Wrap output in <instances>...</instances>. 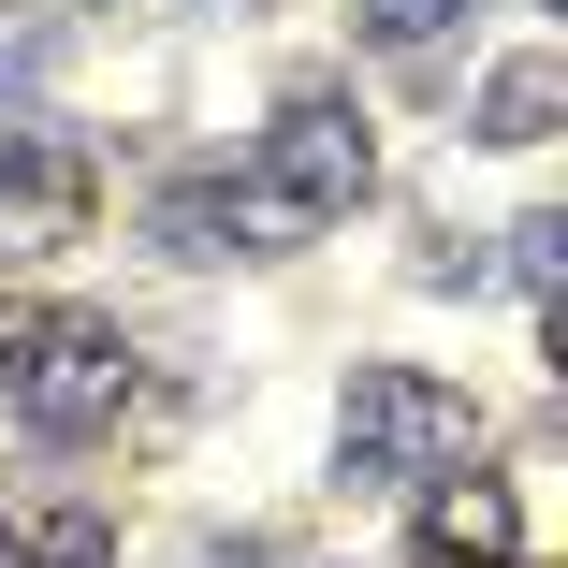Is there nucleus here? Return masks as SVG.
Returning <instances> with one entry per match:
<instances>
[{"instance_id":"423d86ee","label":"nucleus","mask_w":568,"mask_h":568,"mask_svg":"<svg viewBox=\"0 0 568 568\" xmlns=\"http://www.w3.org/2000/svg\"><path fill=\"white\" fill-rule=\"evenodd\" d=\"M554 132V59L525 44V59H496V88H481V146H539Z\"/></svg>"},{"instance_id":"9d476101","label":"nucleus","mask_w":568,"mask_h":568,"mask_svg":"<svg viewBox=\"0 0 568 568\" xmlns=\"http://www.w3.org/2000/svg\"><path fill=\"white\" fill-rule=\"evenodd\" d=\"M30 335H44V306H0V394H16V365H30Z\"/></svg>"},{"instance_id":"39448f33","label":"nucleus","mask_w":568,"mask_h":568,"mask_svg":"<svg viewBox=\"0 0 568 568\" xmlns=\"http://www.w3.org/2000/svg\"><path fill=\"white\" fill-rule=\"evenodd\" d=\"M423 568H510V496L496 481H423Z\"/></svg>"},{"instance_id":"20e7f679","label":"nucleus","mask_w":568,"mask_h":568,"mask_svg":"<svg viewBox=\"0 0 568 568\" xmlns=\"http://www.w3.org/2000/svg\"><path fill=\"white\" fill-rule=\"evenodd\" d=\"M88 219H102V161H88V132L16 118V132H0V263H59Z\"/></svg>"},{"instance_id":"0eeeda50","label":"nucleus","mask_w":568,"mask_h":568,"mask_svg":"<svg viewBox=\"0 0 568 568\" xmlns=\"http://www.w3.org/2000/svg\"><path fill=\"white\" fill-rule=\"evenodd\" d=\"M452 16H481V0H365V44H379V59H423Z\"/></svg>"},{"instance_id":"f03ea898","label":"nucleus","mask_w":568,"mask_h":568,"mask_svg":"<svg viewBox=\"0 0 568 568\" xmlns=\"http://www.w3.org/2000/svg\"><path fill=\"white\" fill-rule=\"evenodd\" d=\"M481 452V408L452 394V379H423V365H351V408H335V467L351 481H379V496H423V481H452Z\"/></svg>"},{"instance_id":"f257e3e1","label":"nucleus","mask_w":568,"mask_h":568,"mask_svg":"<svg viewBox=\"0 0 568 568\" xmlns=\"http://www.w3.org/2000/svg\"><path fill=\"white\" fill-rule=\"evenodd\" d=\"M365 190H379L365 102H351V88H292L277 132H263V161H248V175H175V190L146 204V234H161L175 263H277V248L335 234Z\"/></svg>"},{"instance_id":"1a4fd4ad","label":"nucleus","mask_w":568,"mask_h":568,"mask_svg":"<svg viewBox=\"0 0 568 568\" xmlns=\"http://www.w3.org/2000/svg\"><path fill=\"white\" fill-rule=\"evenodd\" d=\"M44 44H59L44 16H0V88H30V73H44Z\"/></svg>"},{"instance_id":"7ed1b4c3","label":"nucleus","mask_w":568,"mask_h":568,"mask_svg":"<svg viewBox=\"0 0 568 568\" xmlns=\"http://www.w3.org/2000/svg\"><path fill=\"white\" fill-rule=\"evenodd\" d=\"M132 335L118 321H73V306H44V335H30V365H16V423L30 437H102L132 408Z\"/></svg>"},{"instance_id":"6e6552de","label":"nucleus","mask_w":568,"mask_h":568,"mask_svg":"<svg viewBox=\"0 0 568 568\" xmlns=\"http://www.w3.org/2000/svg\"><path fill=\"white\" fill-rule=\"evenodd\" d=\"M16 568H118V525H102V510H59V525H30Z\"/></svg>"}]
</instances>
